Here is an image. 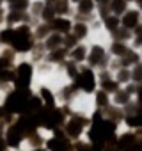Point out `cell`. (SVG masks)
Wrapping results in <instances>:
<instances>
[{"label":"cell","instance_id":"6da1fadb","mask_svg":"<svg viewBox=\"0 0 142 151\" xmlns=\"http://www.w3.org/2000/svg\"><path fill=\"white\" fill-rule=\"evenodd\" d=\"M25 103H27V98H22L20 94H11L7 98V101H6V107L11 112H20L25 107Z\"/></svg>","mask_w":142,"mask_h":151},{"label":"cell","instance_id":"7a4b0ae2","mask_svg":"<svg viewBox=\"0 0 142 151\" xmlns=\"http://www.w3.org/2000/svg\"><path fill=\"white\" fill-rule=\"evenodd\" d=\"M30 75H32V71H30V66L29 64H22L18 68V86L20 87H27L29 86Z\"/></svg>","mask_w":142,"mask_h":151},{"label":"cell","instance_id":"3957f363","mask_svg":"<svg viewBox=\"0 0 142 151\" xmlns=\"http://www.w3.org/2000/svg\"><path fill=\"white\" fill-rule=\"evenodd\" d=\"M22 140V128L20 126H13L7 132V144L9 146H18Z\"/></svg>","mask_w":142,"mask_h":151},{"label":"cell","instance_id":"277c9868","mask_svg":"<svg viewBox=\"0 0 142 151\" xmlns=\"http://www.w3.org/2000/svg\"><path fill=\"white\" fill-rule=\"evenodd\" d=\"M80 86H82L85 91H93V89H94V77H93L91 71H84V73H82Z\"/></svg>","mask_w":142,"mask_h":151},{"label":"cell","instance_id":"5b68a950","mask_svg":"<svg viewBox=\"0 0 142 151\" xmlns=\"http://www.w3.org/2000/svg\"><path fill=\"white\" fill-rule=\"evenodd\" d=\"M48 147L52 149V151H67V140H64V139H52L50 142H48Z\"/></svg>","mask_w":142,"mask_h":151},{"label":"cell","instance_id":"8992f818","mask_svg":"<svg viewBox=\"0 0 142 151\" xmlns=\"http://www.w3.org/2000/svg\"><path fill=\"white\" fill-rule=\"evenodd\" d=\"M67 132L73 135V137H77L80 132H82V126H80V123L78 121H71L69 124H67Z\"/></svg>","mask_w":142,"mask_h":151},{"label":"cell","instance_id":"52a82bcc","mask_svg":"<svg viewBox=\"0 0 142 151\" xmlns=\"http://www.w3.org/2000/svg\"><path fill=\"white\" fill-rule=\"evenodd\" d=\"M13 37H14V30H4L2 34H0V41L2 43H13Z\"/></svg>","mask_w":142,"mask_h":151},{"label":"cell","instance_id":"ba28073f","mask_svg":"<svg viewBox=\"0 0 142 151\" xmlns=\"http://www.w3.org/2000/svg\"><path fill=\"white\" fill-rule=\"evenodd\" d=\"M55 27H57L59 30H67V29H69V23H67L66 20H57V22H55Z\"/></svg>","mask_w":142,"mask_h":151},{"label":"cell","instance_id":"9c48e42d","mask_svg":"<svg viewBox=\"0 0 142 151\" xmlns=\"http://www.w3.org/2000/svg\"><path fill=\"white\" fill-rule=\"evenodd\" d=\"M135 20H137V14H130V16L124 18V25H126V27H131V25L135 23Z\"/></svg>","mask_w":142,"mask_h":151},{"label":"cell","instance_id":"30bf717a","mask_svg":"<svg viewBox=\"0 0 142 151\" xmlns=\"http://www.w3.org/2000/svg\"><path fill=\"white\" fill-rule=\"evenodd\" d=\"M128 123H130L131 126H140V124H142V117H130Z\"/></svg>","mask_w":142,"mask_h":151},{"label":"cell","instance_id":"8fae6325","mask_svg":"<svg viewBox=\"0 0 142 151\" xmlns=\"http://www.w3.org/2000/svg\"><path fill=\"white\" fill-rule=\"evenodd\" d=\"M43 96H44V100H46V101H48V103H50V105H52V103H53V100H52V94H50V93H48V91H43Z\"/></svg>","mask_w":142,"mask_h":151},{"label":"cell","instance_id":"7c38bea8","mask_svg":"<svg viewBox=\"0 0 142 151\" xmlns=\"http://www.w3.org/2000/svg\"><path fill=\"white\" fill-rule=\"evenodd\" d=\"M82 57H84V48L75 50V59H82Z\"/></svg>","mask_w":142,"mask_h":151},{"label":"cell","instance_id":"4fadbf2b","mask_svg":"<svg viewBox=\"0 0 142 151\" xmlns=\"http://www.w3.org/2000/svg\"><path fill=\"white\" fill-rule=\"evenodd\" d=\"M84 34H85L84 25H78V27H77V36H84Z\"/></svg>","mask_w":142,"mask_h":151},{"label":"cell","instance_id":"5bb4252c","mask_svg":"<svg viewBox=\"0 0 142 151\" xmlns=\"http://www.w3.org/2000/svg\"><path fill=\"white\" fill-rule=\"evenodd\" d=\"M98 101L103 105V103H105V94H100V96H98Z\"/></svg>","mask_w":142,"mask_h":151},{"label":"cell","instance_id":"9a60e30c","mask_svg":"<svg viewBox=\"0 0 142 151\" xmlns=\"http://www.w3.org/2000/svg\"><path fill=\"white\" fill-rule=\"evenodd\" d=\"M0 151H4V144L2 142H0Z\"/></svg>","mask_w":142,"mask_h":151},{"label":"cell","instance_id":"2e32d148","mask_svg":"<svg viewBox=\"0 0 142 151\" xmlns=\"http://www.w3.org/2000/svg\"><path fill=\"white\" fill-rule=\"evenodd\" d=\"M0 20H2V14H0Z\"/></svg>","mask_w":142,"mask_h":151}]
</instances>
